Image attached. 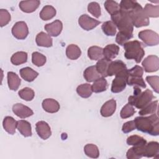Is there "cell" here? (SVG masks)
Returning <instances> with one entry per match:
<instances>
[{"mask_svg": "<svg viewBox=\"0 0 159 159\" xmlns=\"http://www.w3.org/2000/svg\"><path fill=\"white\" fill-rule=\"evenodd\" d=\"M135 127L138 130L152 135L159 134V119L157 113L147 117H137L134 119Z\"/></svg>", "mask_w": 159, "mask_h": 159, "instance_id": "1", "label": "cell"}, {"mask_svg": "<svg viewBox=\"0 0 159 159\" xmlns=\"http://www.w3.org/2000/svg\"><path fill=\"white\" fill-rule=\"evenodd\" d=\"M111 20L119 32L133 37L134 25L127 12L120 10L117 13L111 16Z\"/></svg>", "mask_w": 159, "mask_h": 159, "instance_id": "2", "label": "cell"}, {"mask_svg": "<svg viewBox=\"0 0 159 159\" xmlns=\"http://www.w3.org/2000/svg\"><path fill=\"white\" fill-rule=\"evenodd\" d=\"M153 98V93L151 90L146 89L143 92H141L139 87L135 86L134 96H129L128 102L130 105L141 109L150 103Z\"/></svg>", "mask_w": 159, "mask_h": 159, "instance_id": "3", "label": "cell"}, {"mask_svg": "<svg viewBox=\"0 0 159 159\" xmlns=\"http://www.w3.org/2000/svg\"><path fill=\"white\" fill-rule=\"evenodd\" d=\"M125 53L124 56L127 59H133L139 63L142 60L145 51L142 43L138 40L127 42L124 45Z\"/></svg>", "mask_w": 159, "mask_h": 159, "instance_id": "4", "label": "cell"}, {"mask_svg": "<svg viewBox=\"0 0 159 159\" xmlns=\"http://www.w3.org/2000/svg\"><path fill=\"white\" fill-rule=\"evenodd\" d=\"M143 73V69L139 65H135L131 69L127 70V84L130 86L145 88L146 84L142 78Z\"/></svg>", "mask_w": 159, "mask_h": 159, "instance_id": "5", "label": "cell"}, {"mask_svg": "<svg viewBox=\"0 0 159 159\" xmlns=\"http://www.w3.org/2000/svg\"><path fill=\"white\" fill-rule=\"evenodd\" d=\"M127 13L130 17L133 25L136 27L147 26L150 23L149 18L145 15L142 7L139 3Z\"/></svg>", "mask_w": 159, "mask_h": 159, "instance_id": "6", "label": "cell"}, {"mask_svg": "<svg viewBox=\"0 0 159 159\" xmlns=\"http://www.w3.org/2000/svg\"><path fill=\"white\" fill-rule=\"evenodd\" d=\"M115 76L111 85V91L114 93H118L122 91L126 87L127 70Z\"/></svg>", "mask_w": 159, "mask_h": 159, "instance_id": "7", "label": "cell"}, {"mask_svg": "<svg viewBox=\"0 0 159 159\" xmlns=\"http://www.w3.org/2000/svg\"><path fill=\"white\" fill-rule=\"evenodd\" d=\"M139 37L148 46L157 45L159 43V36L155 32L147 29L139 33Z\"/></svg>", "mask_w": 159, "mask_h": 159, "instance_id": "8", "label": "cell"}, {"mask_svg": "<svg viewBox=\"0 0 159 159\" xmlns=\"http://www.w3.org/2000/svg\"><path fill=\"white\" fill-rule=\"evenodd\" d=\"M12 34L17 39H25L29 34V29L26 23L24 21L17 22L12 28Z\"/></svg>", "mask_w": 159, "mask_h": 159, "instance_id": "9", "label": "cell"}, {"mask_svg": "<svg viewBox=\"0 0 159 159\" xmlns=\"http://www.w3.org/2000/svg\"><path fill=\"white\" fill-rule=\"evenodd\" d=\"M142 65L147 73L157 71L159 69V58L156 55H149L143 60Z\"/></svg>", "mask_w": 159, "mask_h": 159, "instance_id": "10", "label": "cell"}, {"mask_svg": "<svg viewBox=\"0 0 159 159\" xmlns=\"http://www.w3.org/2000/svg\"><path fill=\"white\" fill-rule=\"evenodd\" d=\"M78 24L84 30H90L101 24V22L89 17L87 14H83L79 17Z\"/></svg>", "mask_w": 159, "mask_h": 159, "instance_id": "11", "label": "cell"}, {"mask_svg": "<svg viewBox=\"0 0 159 159\" xmlns=\"http://www.w3.org/2000/svg\"><path fill=\"white\" fill-rule=\"evenodd\" d=\"M127 70V66L122 61L119 60H115L111 61L108 66L107 76H112L113 75H116Z\"/></svg>", "mask_w": 159, "mask_h": 159, "instance_id": "12", "label": "cell"}, {"mask_svg": "<svg viewBox=\"0 0 159 159\" xmlns=\"http://www.w3.org/2000/svg\"><path fill=\"white\" fill-rule=\"evenodd\" d=\"M13 112L19 117L25 119L33 115L34 112L29 107L20 103H16L12 106Z\"/></svg>", "mask_w": 159, "mask_h": 159, "instance_id": "13", "label": "cell"}, {"mask_svg": "<svg viewBox=\"0 0 159 159\" xmlns=\"http://www.w3.org/2000/svg\"><path fill=\"white\" fill-rule=\"evenodd\" d=\"M35 130L38 135L43 140L47 139L52 134L49 125L45 121H39L35 124Z\"/></svg>", "mask_w": 159, "mask_h": 159, "instance_id": "14", "label": "cell"}, {"mask_svg": "<svg viewBox=\"0 0 159 159\" xmlns=\"http://www.w3.org/2000/svg\"><path fill=\"white\" fill-rule=\"evenodd\" d=\"M44 28L49 35L57 37L62 30L63 24L60 20H55L52 23L46 24Z\"/></svg>", "mask_w": 159, "mask_h": 159, "instance_id": "15", "label": "cell"}, {"mask_svg": "<svg viewBox=\"0 0 159 159\" xmlns=\"http://www.w3.org/2000/svg\"><path fill=\"white\" fill-rule=\"evenodd\" d=\"M116 109V101L112 99L106 101L101 107L100 113L102 116L107 117L111 116Z\"/></svg>", "mask_w": 159, "mask_h": 159, "instance_id": "16", "label": "cell"}, {"mask_svg": "<svg viewBox=\"0 0 159 159\" xmlns=\"http://www.w3.org/2000/svg\"><path fill=\"white\" fill-rule=\"evenodd\" d=\"M40 4V2L38 0L22 1L19 3V7L22 11L30 13L35 11L39 7Z\"/></svg>", "mask_w": 159, "mask_h": 159, "instance_id": "17", "label": "cell"}, {"mask_svg": "<svg viewBox=\"0 0 159 159\" xmlns=\"http://www.w3.org/2000/svg\"><path fill=\"white\" fill-rule=\"evenodd\" d=\"M159 153V144L157 142H150L146 143L144 148V155L147 158L158 157Z\"/></svg>", "mask_w": 159, "mask_h": 159, "instance_id": "18", "label": "cell"}, {"mask_svg": "<svg viewBox=\"0 0 159 159\" xmlns=\"http://www.w3.org/2000/svg\"><path fill=\"white\" fill-rule=\"evenodd\" d=\"M42 105L43 109L49 113H55L60 109V104L58 102L52 98L44 99Z\"/></svg>", "mask_w": 159, "mask_h": 159, "instance_id": "19", "label": "cell"}, {"mask_svg": "<svg viewBox=\"0 0 159 159\" xmlns=\"http://www.w3.org/2000/svg\"><path fill=\"white\" fill-rule=\"evenodd\" d=\"M145 145L133 146V147L129 148L127 152V158L128 159H139L143 157Z\"/></svg>", "mask_w": 159, "mask_h": 159, "instance_id": "20", "label": "cell"}, {"mask_svg": "<svg viewBox=\"0 0 159 159\" xmlns=\"http://www.w3.org/2000/svg\"><path fill=\"white\" fill-rule=\"evenodd\" d=\"M119 52V47L115 44H109L103 48L104 58L111 60L115 58Z\"/></svg>", "mask_w": 159, "mask_h": 159, "instance_id": "21", "label": "cell"}, {"mask_svg": "<svg viewBox=\"0 0 159 159\" xmlns=\"http://www.w3.org/2000/svg\"><path fill=\"white\" fill-rule=\"evenodd\" d=\"M35 41L38 46L43 47H50L53 44L52 39L49 35L43 32H41L37 35Z\"/></svg>", "mask_w": 159, "mask_h": 159, "instance_id": "22", "label": "cell"}, {"mask_svg": "<svg viewBox=\"0 0 159 159\" xmlns=\"http://www.w3.org/2000/svg\"><path fill=\"white\" fill-rule=\"evenodd\" d=\"M84 79L88 82H93L98 78L102 77L101 75L97 71L95 66H91L88 67L83 73Z\"/></svg>", "mask_w": 159, "mask_h": 159, "instance_id": "23", "label": "cell"}, {"mask_svg": "<svg viewBox=\"0 0 159 159\" xmlns=\"http://www.w3.org/2000/svg\"><path fill=\"white\" fill-rule=\"evenodd\" d=\"M20 83L21 80L16 73L12 71L7 73V84L11 90L16 91L19 88Z\"/></svg>", "mask_w": 159, "mask_h": 159, "instance_id": "24", "label": "cell"}, {"mask_svg": "<svg viewBox=\"0 0 159 159\" xmlns=\"http://www.w3.org/2000/svg\"><path fill=\"white\" fill-rule=\"evenodd\" d=\"M111 60H109L105 58H102L98 60L95 66L98 73L101 75L102 77H107V69L108 66L111 62Z\"/></svg>", "mask_w": 159, "mask_h": 159, "instance_id": "25", "label": "cell"}, {"mask_svg": "<svg viewBox=\"0 0 159 159\" xmlns=\"http://www.w3.org/2000/svg\"><path fill=\"white\" fill-rule=\"evenodd\" d=\"M17 122L13 117L11 116H6L3 120L2 125L4 130L9 134H14L16 132V129L17 127Z\"/></svg>", "mask_w": 159, "mask_h": 159, "instance_id": "26", "label": "cell"}, {"mask_svg": "<svg viewBox=\"0 0 159 159\" xmlns=\"http://www.w3.org/2000/svg\"><path fill=\"white\" fill-rule=\"evenodd\" d=\"M17 128L20 133L24 137H30L32 135V128L30 124L24 120H19L17 122Z\"/></svg>", "mask_w": 159, "mask_h": 159, "instance_id": "27", "label": "cell"}, {"mask_svg": "<svg viewBox=\"0 0 159 159\" xmlns=\"http://www.w3.org/2000/svg\"><path fill=\"white\" fill-rule=\"evenodd\" d=\"M20 76L28 82L33 81L39 75V73L30 67H25L20 70Z\"/></svg>", "mask_w": 159, "mask_h": 159, "instance_id": "28", "label": "cell"}, {"mask_svg": "<svg viewBox=\"0 0 159 159\" xmlns=\"http://www.w3.org/2000/svg\"><path fill=\"white\" fill-rule=\"evenodd\" d=\"M81 54V52L78 46L75 44L69 45L66 49V57L72 60L78 59Z\"/></svg>", "mask_w": 159, "mask_h": 159, "instance_id": "29", "label": "cell"}, {"mask_svg": "<svg viewBox=\"0 0 159 159\" xmlns=\"http://www.w3.org/2000/svg\"><path fill=\"white\" fill-rule=\"evenodd\" d=\"M40 17L43 20H48L52 19L56 15L55 9L50 5L45 6L40 12Z\"/></svg>", "mask_w": 159, "mask_h": 159, "instance_id": "30", "label": "cell"}, {"mask_svg": "<svg viewBox=\"0 0 159 159\" xmlns=\"http://www.w3.org/2000/svg\"><path fill=\"white\" fill-rule=\"evenodd\" d=\"M107 82L104 77H101L94 81L91 86L93 92L98 93H101L107 89Z\"/></svg>", "mask_w": 159, "mask_h": 159, "instance_id": "31", "label": "cell"}, {"mask_svg": "<svg viewBox=\"0 0 159 159\" xmlns=\"http://www.w3.org/2000/svg\"><path fill=\"white\" fill-rule=\"evenodd\" d=\"M88 55L92 60H99L102 58L103 48L98 46H92L88 50Z\"/></svg>", "mask_w": 159, "mask_h": 159, "instance_id": "32", "label": "cell"}, {"mask_svg": "<svg viewBox=\"0 0 159 159\" xmlns=\"http://www.w3.org/2000/svg\"><path fill=\"white\" fill-rule=\"evenodd\" d=\"M27 60V53L25 52H17L11 58V63L14 65H19L25 63Z\"/></svg>", "mask_w": 159, "mask_h": 159, "instance_id": "33", "label": "cell"}, {"mask_svg": "<svg viewBox=\"0 0 159 159\" xmlns=\"http://www.w3.org/2000/svg\"><path fill=\"white\" fill-rule=\"evenodd\" d=\"M76 92L81 97L83 98H88L92 94L93 90L91 84L89 83H84L77 87Z\"/></svg>", "mask_w": 159, "mask_h": 159, "instance_id": "34", "label": "cell"}, {"mask_svg": "<svg viewBox=\"0 0 159 159\" xmlns=\"http://www.w3.org/2000/svg\"><path fill=\"white\" fill-rule=\"evenodd\" d=\"M158 101H155L150 102L145 107H143L139 111V114L140 116H144L147 114H152L157 111L158 109Z\"/></svg>", "mask_w": 159, "mask_h": 159, "instance_id": "35", "label": "cell"}, {"mask_svg": "<svg viewBox=\"0 0 159 159\" xmlns=\"http://www.w3.org/2000/svg\"><path fill=\"white\" fill-rule=\"evenodd\" d=\"M145 15L149 17H158L159 16V6H153L151 4H146L143 9Z\"/></svg>", "mask_w": 159, "mask_h": 159, "instance_id": "36", "label": "cell"}, {"mask_svg": "<svg viewBox=\"0 0 159 159\" xmlns=\"http://www.w3.org/2000/svg\"><path fill=\"white\" fill-rule=\"evenodd\" d=\"M84 153L89 157L97 158L99 155V151L98 147L94 144H86L84 147Z\"/></svg>", "mask_w": 159, "mask_h": 159, "instance_id": "37", "label": "cell"}, {"mask_svg": "<svg viewBox=\"0 0 159 159\" xmlns=\"http://www.w3.org/2000/svg\"><path fill=\"white\" fill-rule=\"evenodd\" d=\"M104 7L106 10L111 14V16L117 13L120 10L119 4L117 2L111 0L106 1L104 2Z\"/></svg>", "mask_w": 159, "mask_h": 159, "instance_id": "38", "label": "cell"}, {"mask_svg": "<svg viewBox=\"0 0 159 159\" xmlns=\"http://www.w3.org/2000/svg\"><path fill=\"white\" fill-rule=\"evenodd\" d=\"M102 30L103 32L108 36H114L116 33V26L112 20L106 21L102 25Z\"/></svg>", "mask_w": 159, "mask_h": 159, "instance_id": "39", "label": "cell"}, {"mask_svg": "<svg viewBox=\"0 0 159 159\" xmlns=\"http://www.w3.org/2000/svg\"><path fill=\"white\" fill-rule=\"evenodd\" d=\"M19 97L27 101H32L35 96L34 94V91H33V89H32L28 87H25L22 89H20L19 93Z\"/></svg>", "mask_w": 159, "mask_h": 159, "instance_id": "40", "label": "cell"}, {"mask_svg": "<svg viewBox=\"0 0 159 159\" xmlns=\"http://www.w3.org/2000/svg\"><path fill=\"white\" fill-rule=\"evenodd\" d=\"M126 142L129 145H133V146L143 145L147 143V141L145 139L137 135H134L129 137L127 139Z\"/></svg>", "mask_w": 159, "mask_h": 159, "instance_id": "41", "label": "cell"}, {"mask_svg": "<svg viewBox=\"0 0 159 159\" xmlns=\"http://www.w3.org/2000/svg\"><path fill=\"white\" fill-rule=\"evenodd\" d=\"M32 61L37 66H42L46 62V57L42 53L35 52L32 55Z\"/></svg>", "mask_w": 159, "mask_h": 159, "instance_id": "42", "label": "cell"}, {"mask_svg": "<svg viewBox=\"0 0 159 159\" xmlns=\"http://www.w3.org/2000/svg\"><path fill=\"white\" fill-rule=\"evenodd\" d=\"M135 112V111L133 106L128 103L122 107L120 113V116L121 118L126 119L132 116Z\"/></svg>", "mask_w": 159, "mask_h": 159, "instance_id": "43", "label": "cell"}, {"mask_svg": "<svg viewBox=\"0 0 159 159\" xmlns=\"http://www.w3.org/2000/svg\"><path fill=\"white\" fill-rule=\"evenodd\" d=\"M88 11L90 14L96 18L99 17L101 14L100 6L96 2H90L88 6Z\"/></svg>", "mask_w": 159, "mask_h": 159, "instance_id": "44", "label": "cell"}, {"mask_svg": "<svg viewBox=\"0 0 159 159\" xmlns=\"http://www.w3.org/2000/svg\"><path fill=\"white\" fill-rule=\"evenodd\" d=\"M11 20V14L6 9H0V25L4 27Z\"/></svg>", "mask_w": 159, "mask_h": 159, "instance_id": "45", "label": "cell"}, {"mask_svg": "<svg viewBox=\"0 0 159 159\" xmlns=\"http://www.w3.org/2000/svg\"><path fill=\"white\" fill-rule=\"evenodd\" d=\"M146 80L154 91L157 93H158L159 77L158 76H148L146 77Z\"/></svg>", "mask_w": 159, "mask_h": 159, "instance_id": "46", "label": "cell"}, {"mask_svg": "<svg viewBox=\"0 0 159 159\" xmlns=\"http://www.w3.org/2000/svg\"><path fill=\"white\" fill-rule=\"evenodd\" d=\"M132 37H130V36L122 34L120 32H118L117 35H116V42L120 45H124V43H125L129 39H130Z\"/></svg>", "mask_w": 159, "mask_h": 159, "instance_id": "47", "label": "cell"}, {"mask_svg": "<svg viewBox=\"0 0 159 159\" xmlns=\"http://www.w3.org/2000/svg\"><path fill=\"white\" fill-rule=\"evenodd\" d=\"M136 129L134 120H130L128 122H126L124 124L122 125V130L124 133H129Z\"/></svg>", "mask_w": 159, "mask_h": 159, "instance_id": "48", "label": "cell"}]
</instances>
